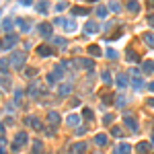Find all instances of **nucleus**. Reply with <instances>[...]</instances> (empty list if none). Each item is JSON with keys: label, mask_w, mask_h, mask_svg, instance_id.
Returning a JSON list of instances; mask_svg holds the SVG:
<instances>
[{"label": "nucleus", "mask_w": 154, "mask_h": 154, "mask_svg": "<svg viewBox=\"0 0 154 154\" xmlns=\"http://www.w3.org/2000/svg\"><path fill=\"white\" fill-rule=\"evenodd\" d=\"M62 76H64V64H58V66L47 74V82H49V84H56Z\"/></svg>", "instance_id": "obj_1"}, {"label": "nucleus", "mask_w": 154, "mask_h": 154, "mask_svg": "<svg viewBox=\"0 0 154 154\" xmlns=\"http://www.w3.org/2000/svg\"><path fill=\"white\" fill-rule=\"evenodd\" d=\"M56 25H62L68 33H74V31H76V23H74V19H62V17H58V19H56Z\"/></svg>", "instance_id": "obj_2"}, {"label": "nucleus", "mask_w": 154, "mask_h": 154, "mask_svg": "<svg viewBox=\"0 0 154 154\" xmlns=\"http://www.w3.org/2000/svg\"><path fill=\"white\" fill-rule=\"evenodd\" d=\"M27 142H29L27 134H25V132H19V134H17V138H14V144H12V152H19V150H21Z\"/></svg>", "instance_id": "obj_3"}, {"label": "nucleus", "mask_w": 154, "mask_h": 154, "mask_svg": "<svg viewBox=\"0 0 154 154\" xmlns=\"http://www.w3.org/2000/svg\"><path fill=\"white\" fill-rule=\"evenodd\" d=\"M25 60H27V56L25 54H12V58H10V66L14 68V70H21L23 68V64H25Z\"/></svg>", "instance_id": "obj_4"}, {"label": "nucleus", "mask_w": 154, "mask_h": 154, "mask_svg": "<svg viewBox=\"0 0 154 154\" xmlns=\"http://www.w3.org/2000/svg\"><path fill=\"white\" fill-rule=\"evenodd\" d=\"M123 123H125V127H127L132 134H138V129H140V127H138V121L129 115V113H125V115H123Z\"/></svg>", "instance_id": "obj_5"}, {"label": "nucleus", "mask_w": 154, "mask_h": 154, "mask_svg": "<svg viewBox=\"0 0 154 154\" xmlns=\"http://www.w3.org/2000/svg\"><path fill=\"white\" fill-rule=\"evenodd\" d=\"M37 31H39V35L41 37H51V31H54V27H51V23H41L37 27Z\"/></svg>", "instance_id": "obj_6"}, {"label": "nucleus", "mask_w": 154, "mask_h": 154, "mask_svg": "<svg viewBox=\"0 0 154 154\" xmlns=\"http://www.w3.org/2000/svg\"><path fill=\"white\" fill-rule=\"evenodd\" d=\"M25 123H27V125H29V127H33V129H43V123H41V121H39L37 117L35 115H29L27 117V119H25Z\"/></svg>", "instance_id": "obj_7"}, {"label": "nucleus", "mask_w": 154, "mask_h": 154, "mask_svg": "<svg viewBox=\"0 0 154 154\" xmlns=\"http://www.w3.org/2000/svg\"><path fill=\"white\" fill-rule=\"evenodd\" d=\"M17 41H19V37H17V35H6V39L2 41V45H0V47L10 49V47H14V45H17Z\"/></svg>", "instance_id": "obj_8"}, {"label": "nucleus", "mask_w": 154, "mask_h": 154, "mask_svg": "<svg viewBox=\"0 0 154 154\" xmlns=\"http://www.w3.org/2000/svg\"><path fill=\"white\" fill-rule=\"evenodd\" d=\"M70 154H86V144H84V142H76V144H72Z\"/></svg>", "instance_id": "obj_9"}, {"label": "nucleus", "mask_w": 154, "mask_h": 154, "mask_svg": "<svg viewBox=\"0 0 154 154\" xmlns=\"http://www.w3.org/2000/svg\"><path fill=\"white\" fill-rule=\"evenodd\" d=\"M37 56H41V58H49V56H54V49H51L49 45H39L37 47Z\"/></svg>", "instance_id": "obj_10"}, {"label": "nucleus", "mask_w": 154, "mask_h": 154, "mask_svg": "<svg viewBox=\"0 0 154 154\" xmlns=\"http://www.w3.org/2000/svg\"><path fill=\"white\" fill-rule=\"evenodd\" d=\"M99 29H101V27H99L97 23H90V21H88V23L84 25V33H86V35H93V33H99Z\"/></svg>", "instance_id": "obj_11"}, {"label": "nucleus", "mask_w": 154, "mask_h": 154, "mask_svg": "<svg viewBox=\"0 0 154 154\" xmlns=\"http://www.w3.org/2000/svg\"><path fill=\"white\" fill-rule=\"evenodd\" d=\"M47 121L58 127V123H60V113H58V111H49V113H47Z\"/></svg>", "instance_id": "obj_12"}, {"label": "nucleus", "mask_w": 154, "mask_h": 154, "mask_svg": "<svg viewBox=\"0 0 154 154\" xmlns=\"http://www.w3.org/2000/svg\"><path fill=\"white\" fill-rule=\"evenodd\" d=\"M58 93H60L62 97H66V95H70V93H72V84H70V82H64V84H60V88H58Z\"/></svg>", "instance_id": "obj_13"}, {"label": "nucleus", "mask_w": 154, "mask_h": 154, "mask_svg": "<svg viewBox=\"0 0 154 154\" xmlns=\"http://www.w3.org/2000/svg\"><path fill=\"white\" fill-rule=\"evenodd\" d=\"M142 39H144V43H146L148 47H152V49H154V33H152V31L144 33V35H142Z\"/></svg>", "instance_id": "obj_14"}, {"label": "nucleus", "mask_w": 154, "mask_h": 154, "mask_svg": "<svg viewBox=\"0 0 154 154\" xmlns=\"http://www.w3.org/2000/svg\"><path fill=\"white\" fill-rule=\"evenodd\" d=\"M129 152H132V146H129V144H125V142H123V144H119V146L115 148V154H129Z\"/></svg>", "instance_id": "obj_15"}, {"label": "nucleus", "mask_w": 154, "mask_h": 154, "mask_svg": "<svg viewBox=\"0 0 154 154\" xmlns=\"http://www.w3.org/2000/svg\"><path fill=\"white\" fill-rule=\"evenodd\" d=\"M88 54H90L93 58H101V56H103V51H101L99 45H88Z\"/></svg>", "instance_id": "obj_16"}, {"label": "nucleus", "mask_w": 154, "mask_h": 154, "mask_svg": "<svg viewBox=\"0 0 154 154\" xmlns=\"http://www.w3.org/2000/svg\"><path fill=\"white\" fill-rule=\"evenodd\" d=\"M72 14L84 17V14H88V8H84V6H72Z\"/></svg>", "instance_id": "obj_17"}, {"label": "nucleus", "mask_w": 154, "mask_h": 154, "mask_svg": "<svg viewBox=\"0 0 154 154\" xmlns=\"http://www.w3.org/2000/svg\"><path fill=\"white\" fill-rule=\"evenodd\" d=\"M127 82H129L127 74H119V76H117V86H119V88H125V86H127Z\"/></svg>", "instance_id": "obj_18"}, {"label": "nucleus", "mask_w": 154, "mask_h": 154, "mask_svg": "<svg viewBox=\"0 0 154 154\" xmlns=\"http://www.w3.org/2000/svg\"><path fill=\"white\" fill-rule=\"evenodd\" d=\"M127 10L129 12H140V2L138 0H129L127 2Z\"/></svg>", "instance_id": "obj_19"}, {"label": "nucleus", "mask_w": 154, "mask_h": 154, "mask_svg": "<svg viewBox=\"0 0 154 154\" xmlns=\"http://www.w3.org/2000/svg\"><path fill=\"white\" fill-rule=\"evenodd\" d=\"M95 144L97 146H105L107 144V134H97L95 136Z\"/></svg>", "instance_id": "obj_20"}, {"label": "nucleus", "mask_w": 154, "mask_h": 154, "mask_svg": "<svg viewBox=\"0 0 154 154\" xmlns=\"http://www.w3.org/2000/svg\"><path fill=\"white\" fill-rule=\"evenodd\" d=\"M35 8H37V10L41 12V14H45V12L49 10V2H47V0H41V2H39V4L35 6Z\"/></svg>", "instance_id": "obj_21"}, {"label": "nucleus", "mask_w": 154, "mask_h": 154, "mask_svg": "<svg viewBox=\"0 0 154 154\" xmlns=\"http://www.w3.org/2000/svg\"><path fill=\"white\" fill-rule=\"evenodd\" d=\"M66 121H68L70 127H78V125H80V117H78V115H68Z\"/></svg>", "instance_id": "obj_22"}, {"label": "nucleus", "mask_w": 154, "mask_h": 154, "mask_svg": "<svg viewBox=\"0 0 154 154\" xmlns=\"http://www.w3.org/2000/svg\"><path fill=\"white\" fill-rule=\"evenodd\" d=\"M125 54H127V60H129V62H140V56H138L132 47H127V51H125Z\"/></svg>", "instance_id": "obj_23"}, {"label": "nucleus", "mask_w": 154, "mask_h": 154, "mask_svg": "<svg viewBox=\"0 0 154 154\" xmlns=\"http://www.w3.org/2000/svg\"><path fill=\"white\" fill-rule=\"evenodd\" d=\"M152 70H154V62L148 60V62H144V64H142V72H144V74H150Z\"/></svg>", "instance_id": "obj_24"}, {"label": "nucleus", "mask_w": 154, "mask_h": 154, "mask_svg": "<svg viewBox=\"0 0 154 154\" xmlns=\"http://www.w3.org/2000/svg\"><path fill=\"white\" fill-rule=\"evenodd\" d=\"M138 152L140 154H148L150 152V144H148V142H140V144H138Z\"/></svg>", "instance_id": "obj_25"}, {"label": "nucleus", "mask_w": 154, "mask_h": 154, "mask_svg": "<svg viewBox=\"0 0 154 154\" xmlns=\"http://www.w3.org/2000/svg\"><path fill=\"white\" fill-rule=\"evenodd\" d=\"M17 25H19V29H21V31H25V33H27V31L31 29L29 21H23V19H19V21H17Z\"/></svg>", "instance_id": "obj_26"}, {"label": "nucleus", "mask_w": 154, "mask_h": 154, "mask_svg": "<svg viewBox=\"0 0 154 154\" xmlns=\"http://www.w3.org/2000/svg\"><path fill=\"white\" fill-rule=\"evenodd\" d=\"M132 86H134L136 90H140V88L144 86V80H142V78H138V76H134V80H132Z\"/></svg>", "instance_id": "obj_27"}, {"label": "nucleus", "mask_w": 154, "mask_h": 154, "mask_svg": "<svg viewBox=\"0 0 154 154\" xmlns=\"http://www.w3.org/2000/svg\"><path fill=\"white\" fill-rule=\"evenodd\" d=\"M82 117H84V119H88V121H93V117H95L93 109H88V107H86V109H82Z\"/></svg>", "instance_id": "obj_28"}, {"label": "nucleus", "mask_w": 154, "mask_h": 154, "mask_svg": "<svg viewBox=\"0 0 154 154\" xmlns=\"http://www.w3.org/2000/svg\"><path fill=\"white\" fill-rule=\"evenodd\" d=\"M111 103H113V95H103V109L109 107Z\"/></svg>", "instance_id": "obj_29"}, {"label": "nucleus", "mask_w": 154, "mask_h": 154, "mask_svg": "<svg viewBox=\"0 0 154 154\" xmlns=\"http://www.w3.org/2000/svg\"><path fill=\"white\" fill-rule=\"evenodd\" d=\"M8 68H10V62L0 60V72H2V74H6V72H8Z\"/></svg>", "instance_id": "obj_30"}, {"label": "nucleus", "mask_w": 154, "mask_h": 154, "mask_svg": "<svg viewBox=\"0 0 154 154\" xmlns=\"http://www.w3.org/2000/svg\"><path fill=\"white\" fill-rule=\"evenodd\" d=\"M29 95H31V97H37V95H41V88L35 86V84H33V86H29Z\"/></svg>", "instance_id": "obj_31"}, {"label": "nucleus", "mask_w": 154, "mask_h": 154, "mask_svg": "<svg viewBox=\"0 0 154 154\" xmlns=\"http://www.w3.org/2000/svg\"><path fill=\"white\" fill-rule=\"evenodd\" d=\"M107 12H109V8H107V6H99V8H97V14H99L101 19H103V17H107Z\"/></svg>", "instance_id": "obj_32"}, {"label": "nucleus", "mask_w": 154, "mask_h": 154, "mask_svg": "<svg viewBox=\"0 0 154 154\" xmlns=\"http://www.w3.org/2000/svg\"><path fill=\"white\" fill-rule=\"evenodd\" d=\"M2 29H4V31H10V29H12V21H10V19H4V21H2Z\"/></svg>", "instance_id": "obj_33"}, {"label": "nucleus", "mask_w": 154, "mask_h": 154, "mask_svg": "<svg viewBox=\"0 0 154 154\" xmlns=\"http://www.w3.org/2000/svg\"><path fill=\"white\" fill-rule=\"evenodd\" d=\"M101 80H103V82H105V84H111V74H109V72H107V70H105V72H103V74H101Z\"/></svg>", "instance_id": "obj_34"}, {"label": "nucleus", "mask_w": 154, "mask_h": 154, "mask_svg": "<svg viewBox=\"0 0 154 154\" xmlns=\"http://www.w3.org/2000/svg\"><path fill=\"white\" fill-rule=\"evenodd\" d=\"M111 134H113L115 138H119V136H123V132H121V127H119V125H113V127H111Z\"/></svg>", "instance_id": "obj_35"}, {"label": "nucleus", "mask_w": 154, "mask_h": 154, "mask_svg": "<svg viewBox=\"0 0 154 154\" xmlns=\"http://www.w3.org/2000/svg\"><path fill=\"white\" fill-rule=\"evenodd\" d=\"M6 138H0V154H6Z\"/></svg>", "instance_id": "obj_36"}, {"label": "nucleus", "mask_w": 154, "mask_h": 154, "mask_svg": "<svg viewBox=\"0 0 154 154\" xmlns=\"http://www.w3.org/2000/svg\"><path fill=\"white\" fill-rule=\"evenodd\" d=\"M123 105H125V97H115V107H119V109H121Z\"/></svg>", "instance_id": "obj_37"}, {"label": "nucleus", "mask_w": 154, "mask_h": 154, "mask_svg": "<svg viewBox=\"0 0 154 154\" xmlns=\"http://www.w3.org/2000/svg\"><path fill=\"white\" fill-rule=\"evenodd\" d=\"M105 56H107L109 60H115V58H117V51H115V49H107V51H105Z\"/></svg>", "instance_id": "obj_38"}, {"label": "nucleus", "mask_w": 154, "mask_h": 154, "mask_svg": "<svg viewBox=\"0 0 154 154\" xmlns=\"http://www.w3.org/2000/svg\"><path fill=\"white\" fill-rule=\"evenodd\" d=\"M113 119H115V117H113V113H107V115L103 117V123H105V125H109V123H111Z\"/></svg>", "instance_id": "obj_39"}, {"label": "nucleus", "mask_w": 154, "mask_h": 154, "mask_svg": "<svg viewBox=\"0 0 154 154\" xmlns=\"http://www.w3.org/2000/svg\"><path fill=\"white\" fill-rule=\"evenodd\" d=\"M66 8H68L66 2H58V4H56V10H58V12H62V10H66Z\"/></svg>", "instance_id": "obj_40"}, {"label": "nucleus", "mask_w": 154, "mask_h": 154, "mask_svg": "<svg viewBox=\"0 0 154 154\" xmlns=\"http://www.w3.org/2000/svg\"><path fill=\"white\" fill-rule=\"evenodd\" d=\"M109 8H111V10H113V12H119V10H121V6H119V4H117L115 0H113V2H111V4H109Z\"/></svg>", "instance_id": "obj_41"}, {"label": "nucleus", "mask_w": 154, "mask_h": 154, "mask_svg": "<svg viewBox=\"0 0 154 154\" xmlns=\"http://www.w3.org/2000/svg\"><path fill=\"white\" fill-rule=\"evenodd\" d=\"M33 150H35V152H41V150H43V144H41V142H33Z\"/></svg>", "instance_id": "obj_42"}, {"label": "nucleus", "mask_w": 154, "mask_h": 154, "mask_svg": "<svg viewBox=\"0 0 154 154\" xmlns=\"http://www.w3.org/2000/svg\"><path fill=\"white\" fill-rule=\"evenodd\" d=\"M51 41H54V43H58L60 47H66V41H64L62 37H56V39H51Z\"/></svg>", "instance_id": "obj_43"}, {"label": "nucleus", "mask_w": 154, "mask_h": 154, "mask_svg": "<svg viewBox=\"0 0 154 154\" xmlns=\"http://www.w3.org/2000/svg\"><path fill=\"white\" fill-rule=\"evenodd\" d=\"M25 74H27V76H35V74H37V70H33V68H29V70H27Z\"/></svg>", "instance_id": "obj_44"}, {"label": "nucleus", "mask_w": 154, "mask_h": 154, "mask_svg": "<svg viewBox=\"0 0 154 154\" xmlns=\"http://www.w3.org/2000/svg\"><path fill=\"white\" fill-rule=\"evenodd\" d=\"M19 2L25 4V6H31V4H33V0H19Z\"/></svg>", "instance_id": "obj_45"}, {"label": "nucleus", "mask_w": 154, "mask_h": 154, "mask_svg": "<svg viewBox=\"0 0 154 154\" xmlns=\"http://www.w3.org/2000/svg\"><path fill=\"white\" fill-rule=\"evenodd\" d=\"M21 97H23V90H17V95H14V99H17V101H21Z\"/></svg>", "instance_id": "obj_46"}, {"label": "nucleus", "mask_w": 154, "mask_h": 154, "mask_svg": "<svg viewBox=\"0 0 154 154\" xmlns=\"http://www.w3.org/2000/svg\"><path fill=\"white\" fill-rule=\"evenodd\" d=\"M45 136H47V138H51V136H54V129H51V127H49V129H45Z\"/></svg>", "instance_id": "obj_47"}, {"label": "nucleus", "mask_w": 154, "mask_h": 154, "mask_svg": "<svg viewBox=\"0 0 154 154\" xmlns=\"http://www.w3.org/2000/svg\"><path fill=\"white\" fill-rule=\"evenodd\" d=\"M148 23H150V27L154 29V14H150V17H148Z\"/></svg>", "instance_id": "obj_48"}, {"label": "nucleus", "mask_w": 154, "mask_h": 154, "mask_svg": "<svg viewBox=\"0 0 154 154\" xmlns=\"http://www.w3.org/2000/svg\"><path fill=\"white\" fill-rule=\"evenodd\" d=\"M146 88H148V90H154V82H148V84H146Z\"/></svg>", "instance_id": "obj_49"}, {"label": "nucleus", "mask_w": 154, "mask_h": 154, "mask_svg": "<svg viewBox=\"0 0 154 154\" xmlns=\"http://www.w3.org/2000/svg\"><path fill=\"white\" fill-rule=\"evenodd\" d=\"M146 105H148V107H154V99H148V101H146Z\"/></svg>", "instance_id": "obj_50"}, {"label": "nucleus", "mask_w": 154, "mask_h": 154, "mask_svg": "<svg viewBox=\"0 0 154 154\" xmlns=\"http://www.w3.org/2000/svg\"><path fill=\"white\" fill-rule=\"evenodd\" d=\"M2 132H4V123H0V134H2Z\"/></svg>", "instance_id": "obj_51"}, {"label": "nucleus", "mask_w": 154, "mask_h": 154, "mask_svg": "<svg viewBox=\"0 0 154 154\" xmlns=\"http://www.w3.org/2000/svg\"><path fill=\"white\" fill-rule=\"evenodd\" d=\"M148 4H150V6H152V8H154V0H148Z\"/></svg>", "instance_id": "obj_52"}, {"label": "nucleus", "mask_w": 154, "mask_h": 154, "mask_svg": "<svg viewBox=\"0 0 154 154\" xmlns=\"http://www.w3.org/2000/svg\"><path fill=\"white\" fill-rule=\"evenodd\" d=\"M90 2H95V0H90Z\"/></svg>", "instance_id": "obj_53"}, {"label": "nucleus", "mask_w": 154, "mask_h": 154, "mask_svg": "<svg viewBox=\"0 0 154 154\" xmlns=\"http://www.w3.org/2000/svg\"><path fill=\"white\" fill-rule=\"evenodd\" d=\"M97 154H99V152H97Z\"/></svg>", "instance_id": "obj_54"}]
</instances>
